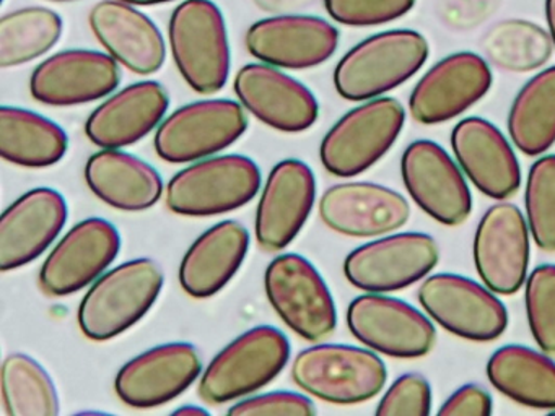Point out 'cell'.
<instances>
[{"mask_svg":"<svg viewBox=\"0 0 555 416\" xmlns=\"http://www.w3.org/2000/svg\"><path fill=\"white\" fill-rule=\"evenodd\" d=\"M203 370L199 351L191 343H167L128 361L115 380L116 395L134 408H154L177 399Z\"/></svg>","mask_w":555,"mask_h":416,"instance_id":"19","label":"cell"},{"mask_svg":"<svg viewBox=\"0 0 555 416\" xmlns=\"http://www.w3.org/2000/svg\"><path fill=\"white\" fill-rule=\"evenodd\" d=\"M528 221L516 205L500 202L480 218L474 236V265L487 288L515 295L528 278Z\"/></svg>","mask_w":555,"mask_h":416,"instance_id":"14","label":"cell"},{"mask_svg":"<svg viewBox=\"0 0 555 416\" xmlns=\"http://www.w3.org/2000/svg\"><path fill=\"white\" fill-rule=\"evenodd\" d=\"M430 413L431 387L417 373L399 376L376 406L378 416H428Z\"/></svg>","mask_w":555,"mask_h":416,"instance_id":"38","label":"cell"},{"mask_svg":"<svg viewBox=\"0 0 555 416\" xmlns=\"http://www.w3.org/2000/svg\"><path fill=\"white\" fill-rule=\"evenodd\" d=\"M261 187V171L248 156L203 159L173 176L167 205L184 217H214L248 204Z\"/></svg>","mask_w":555,"mask_h":416,"instance_id":"7","label":"cell"},{"mask_svg":"<svg viewBox=\"0 0 555 416\" xmlns=\"http://www.w3.org/2000/svg\"><path fill=\"white\" fill-rule=\"evenodd\" d=\"M236 96L243 106L266 126L281 132L297 133L310 129L320 106L310 90L274 65L248 64L235 77Z\"/></svg>","mask_w":555,"mask_h":416,"instance_id":"21","label":"cell"},{"mask_svg":"<svg viewBox=\"0 0 555 416\" xmlns=\"http://www.w3.org/2000/svg\"><path fill=\"white\" fill-rule=\"evenodd\" d=\"M86 181L100 200L122 211L147 210L164 192L160 174L149 162L118 148L90 156Z\"/></svg>","mask_w":555,"mask_h":416,"instance_id":"28","label":"cell"},{"mask_svg":"<svg viewBox=\"0 0 555 416\" xmlns=\"http://www.w3.org/2000/svg\"><path fill=\"white\" fill-rule=\"evenodd\" d=\"M248 247V230L238 221L227 220L210 227L181 260V288L196 299L217 295L238 272Z\"/></svg>","mask_w":555,"mask_h":416,"instance_id":"27","label":"cell"},{"mask_svg":"<svg viewBox=\"0 0 555 416\" xmlns=\"http://www.w3.org/2000/svg\"><path fill=\"white\" fill-rule=\"evenodd\" d=\"M118 61L109 54L70 49L41 62L30 78V93L47 106H77L102 100L118 88Z\"/></svg>","mask_w":555,"mask_h":416,"instance_id":"18","label":"cell"},{"mask_svg":"<svg viewBox=\"0 0 555 416\" xmlns=\"http://www.w3.org/2000/svg\"><path fill=\"white\" fill-rule=\"evenodd\" d=\"M502 0H440V15L451 28L470 29L489 18Z\"/></svg>","mask_w":555,"mask_h":416,"instance_id":"40","label":"cell"},{"mask_svg":"<svg viewBox=\"0 0 555 416\" xmlns=\"http://www.w3.org/2000/svg\"><path fill=\"white\" fill-rule=\"evenodd\" d=\"M486 61L500 70L528 74L551 61V32L528 20H503L483 32L480 41Z\"/></svg>","mask_w":555,"mask_h":416,"instance_id":"32","label":"cell"},{"mask_svg":"<svg viewBox=\"0 0 555 416\" xmlns=\"http://www.w3.org/2000/svg\"><path fill=\"white\" fill-rule=\"evenodd\" d=\"M67 221V204L60 192L34 188L5 208L0 220V270L34 262L56 239Z\"/></svg>","mask_w":555,"mask_h":416,"instance_id":"24","label":"cell"},{"mask_svg":"<svg viewBox=\"0 0 555 416\" xmlns=\"http://www.w3.org/2000/svg\"><path fill=\"white\" fill-rule=\"evenodd\" d=\"M2 405L9 416L60 415V396L50 374L24 353L9 354L0 370Z\"/></svg>","mask_w":555,"mask_h":416,"instance_id":"34","label":"cell"},{"mask_svg":"<svg viewBox=\"0 0 555 416\" xmlns=\"http://www.w3.org/2000/svg\"><path fill=\"white\" fill-rule=\"evenodd\" d=\"M451 148L464 174L486 197L505 200L519 191L518 158L499 127L489 120H460L451 132Z\"/></svg>","mask_w":555,"mask_h":416,"instance_id":"23","label":"cell"},{"mask_svg":"<svg viewBox=\"0 0 555 416\" xmlns=\"http://www.w3.org/2000/svg\"><path fill=\"white\" fill-rule=\"evenodd\" d=\"M54 2H73V0H54Z\"/></svg>","mask_w":555,"mask_h":416,"instance_id":"46","label":"cell"},{"mask_svg":"<svg viewBox=\"0 0 555 416\" xmlns=\"http://www.w3.org/2000/svg\"><path fill=\"white\" fill-rule=\"evenodd\" d=\"M508 133L519 152L541 156L555 143V65L539 72L513 100Z\"/></svg>","mask_w":555,"mask_h":416,"instance_id":"31","label":"cell"},{"mask_svg":"<svg viewBox=\"0 0 555 416\" xmlns=\"http://www.w3.org/2000/svg\"><path fill=\"white\" fill-rule=\"evenodd\" d=\"M168 106L167 90L157 81L129 84L90 114L87 136L102 148L134 145L160 123Z\"/></svg>","mask_w":555,"mask_h":416,"instance_id":"26","label":"cell"},{"mask_svg":"<svg viewBox=\"0 0 555 416\" xmlns=\"http://www.w3.org/2000/svg\"><path fill=\"white\" fill-rule=\"evenodd\" d=\"M248 117L232 100H204L170 114L158 127L155 150L164 161L190 162L222 152L245 133Z\"/></svg>","mask_w":555,"mask_h":416,"instance_id":"12","label":"cell"},{"mask_svg":"<svg viewBox=\"0 0 555 416\" xmlns=\"http://www.w3.org/2000/svg\"><path fill=\"white\" fill-rule=\"evenodd\" d=\"M440 260L427 233H398L353 249L344 260L347 282L365 292H391L424 280Z\"/></svg>","mask_w":555,"mask_h":416,"instance_id":"10","label":"cell"},{"mask_svg":"<svg viewBox=\"0 0 555 416\" xmlns=\"http://www.w3.org/2000/svg\"><path fill=\"white\" fill-rule=\"evenodd\" d=\"M417 299L435 324L464 340L493 341L508 327V312L496 292L467 276H427L418 286Z\"/></svg>","mask_w":555,"mask_h":416,"instance_id":"8","label":"cell"},{"mask_svg":"<svg viewBox=\"0 0 555 416\" xmlns=\"http://www.w3.org/2000/svg\"><path fill=\"white\" fill-rule=\"evenodd\" d=\"M487 377L503 395L522 406L555 410V361L525 344H505L487 361Z\"/></svg>","mask_w":555,"mask_h":416,"instance_id":"29","label":"cell"},{"mask_svg":"<svg viewBox=\"0 0 555 416\" xmlns=\"http://www.w3.org/2000/svg\"><path fill=\"white\" fill-rule=\"evenodd\" d=\"M164 272L152 259L121 263L100 276L79 306V327L90 340L118 337L138 324L157 301Z\"/></svg>","mask_w":555,"mask_h":416,"instance_id":"2","label":"cell"},{"mask_svg":"<svg viewBox=\"0 0 555 416\" xmlns=\"http://www.w3.org/2000/svg\"><path fill=\"white\" fill-rule=\"evenodd\" d=\"M262 12L279 13V15H288L307 9L314 0H253Z\"/></svg>","mask_w":555,"mask_h":416,"instance_id":"42","label":"cell"},{"mask_svg":"<svg viewBox=\"0 0 555 416\" xmlns=\"http://www.w3.org/2000/svg\"><path fill=\"white\" fill-rule=\"evenodd\" d=\"M526 221L535 246L555 252V155L532 162L525 191Z\"/></svg>","mask_w":555,"mask_h":416,"instance_id":"35","label":"cell"},{"mask_svg":"<svg viewBox=\"0 0 555 416\" xmlns=\"http://www.w3.org/2000/svg\"><path fill=\"white\" fill-rule=\"evenodd\" d=\"M427 58L428 42L421 32H378L340 58L334 70V87L347 101L375 100L414 77Z\"/></svg>","mask_w":555,"mask_h":416,"instance_id":"1","label":"cell"},{"mask_svg":"<svg viewBox=\"0 0 555 416\" xmlns=\"http://www.w3.org/2000/svg\"><path fill=\"white\" fill-rule=\"evenodd\" d=\"M173 415L207 416V415H209V412H207V410L201 408V406L186 405V406H181V408L175 410Z\"/></svg>","mask_w":555,"mask_h":416,"instance_id":"44","label":"cell"},{"mask_svg":"<svg viewBox=\"0 0 555 416\" xmlns=\"http://www.w3.org/2000/svg\"><path fill=\"white\" fill-rule=\"evenodd\" d=\"M121 2L131 3V5L147 6L160 5V3L173 2V0H121Z\"/></svg>","mask_w":555,"mask_h":416,"instance_id":"45","label":"cell"},{"mask_svg":"<svg viewBox=\"0 0 555 416\" xmlns=\"http://www.w3.org/2000/svg\"><path fill=\"white\" fill-rule=\"evenodd\" d=\"M93 35L119 64L138 75L160 70L167 55L157 25L131 3L103 0L89 16Z\"/></svg>","mask_w":555,"mask_h":416,"instance_id":"25","label":"cell"},{"mask_svg":"<svg viewBox=\"0 0 555 416\" xmlns=\"http://www.w3.org/2000/svg\"><path fill=\"white\" fill-rule=\"evenodd\" d=\"M414 5L415 0H324L334 22L353 28L395 22L411 12Z\"/></svg>","mask_w":555,"mask_h":416,"instance_id":"37","label":"cell"},{"mask_svg":"<svg viewBox=\"0 0 555 416\" xmlns=\"http://www.w3.org/2000/svg\"><path fill=\"white\" fill-rule=\"evenodd\" d=\"M292 377L324 402L356 405L382 392L388 370L382 358L365 348L324 343L297 354Z\"/></svg>","mask_w":555,"mask_h":416,"instance_id":"6","label":"cell"},{"mask_svg":"<svg viewBox=\"0 0 555 416\" xmlns=\"http://www.w3.org/2000/svg\"><path fill=\"white\" fill-rule=\"evenodd\" d=\"M492 87L489 62L476 52H454L418 80L409 98L412 119L425 126L447 122L466 113Z\"/></svg>","mask_w":555,"mask_h":416,"instance_id":"15","label":"cell"},{"mask_svg":"<svg viewBox=\"0 0 555 416\" xmlns=\"http://www.w3.org/2000/svg\"><path fill=\"white\" fill-rule=\"evenodd\" d=\"M347 325L360 343L399 360L427 356L437 341L431 318L383 292L357 296L347 309Z\"/></svg>","mask_w":555,"mask_h":416,"instance_id":"11","label":"cell"},{"mask_svg":"<svg viewBox=\"0 0 555 416\" xmlns=\"http://www.w3.org/2000/svg\"><path fill=\"white\" fill-rule=\"evenodd\" d=\"M401 176L412 200L444 226H460L473 211L463 169L431 140H415L402 153Z\"/></svg>","mask_w":555,"mask_h":416,"instance_id":"13","label":"cell"},{"mask_svg":"<svg viewBox=\"0 0 555 416\" xmlns=\"http://www.w3.org/2000/svg\"><path fill=\"white\" fill-rule=\"evenodd\" d=\"M317 181L300 159H284L269 172L256 211V239L266 250H282L310 217Z\"/></svg>","mask_w":555,"mask_h":416,"instance_id":"22","label":"cell"},{"mask_svg":"<svg viewBox=\"0 0 555 416\" xmlns=\"http://www.w3.org/2000/svg\"><path fill=\"white\" fill-rule=\"evenodd\" d=\"M317 413L308 396L295 392H269L242 400L229 410L232 416L282 415L310 416Z\"/></svg>","mask_w":555,"mask_h":416,"instance_id":"39","label":"cell"},{"mask_svg":"<svg viewBox=\"0 0 555 416\" xmlns=\"http://www.w3.org/2000/svg\"><path fill=\"white\" fill-rule=\"evenodd\" d=\"M66 132L53 120L22 107H0V155L24 168H48L67 153Z\"/></svg>","mask_w":555,"mask_h":416,"instance_id":"30","label":"cell"},{"mask_svg":"<svg viewBox=\"0 0 555 416\" xmlns=\"http://www.w3.org/2000/svg\"><path fill=\"white\" fill-rule=\"evenodd\" d=\"M490 393L477 384H466L444 400L438 415L441 416H487L492 413Z\"/></svg>","mask_w":555,"mask_h":416,"instance_id":"41","label":"cell"},{"mask_svg":"<svg viewBox=\"0 0 555 416\" xmlns=\"http://www.w3.org/2000/svg\"><path fill=\"white\" fill-rule=\"evenodd\" d=\"M529 330L544 353L555 356V265L535 266L525 283Z\"/></svg>","mask_w":555,"mask_h":416,"instance_id":"36","label":"cell"},{"mask_svg":"<svg viewBox=\"0 0 555 416\" xmlns=\"http://www.w3.org/2000/svg\"><path fill=\"white\" fill-rule=\"evenodd\" d=\"M121 249L115 224L103 218H87L73 227L51 250L40 272L41 289L48 296H67L96 282Z\"/></svg>","mask_w":555,"mask_h":416,"instance_id":"16","label":"cell"},{"mask_svg":"<svg viewBox=\"0 0 555 416\" xmlns=\"http://www.w3.org/2000/svg\"><path fill=\"white\" fill-rule=\"evenodd\" d=\"M320 217L327 227L350 237L395 233L411 218L404 195L375 182H343L324 192Z\"/></svg>","mask_w":555,"mask_h":416,"instance_id":"20","label":"cell"},{"mask_svg":"<svg viewBox=\"0 0 555 416\" xmlns=\"http://www.w3.org/2000/svg\"><path fill=\"white\" fill-rule=\"evenodd\" d=\"M264 286L279 317L305 340L320 341L336 330L333 296L323 276L305 257H275L266 269Z\"/></svg>","mask_w":555,"mask_h":416,"instance_id":"9","label":"cell"},{"mask_svg":"<svg viewBox=\"0 0 555 416\" xmlns=\"http://www.w3.org/2000/svg\"><path fill=\"white\" fill-rule=\"evenodd\" d=\"M171 54L194 91L212 94L225 87L230 46L225 20L212 0H184L168 23Z\"/></svg>","mask_w":555,"mask_h":416,"instance_id":"3","label":"cell"},{"mask_svg":"<svg viewBox=\"0 0 555 416\" xmlns=\"http://www.w3.org/2000/svg\"><path fill=\"white\" fill-rule=\"evenodd\" d=\"M337 46L339 31L320 16H271L259 20L246 32V48L253 57L292 70L318 67L330 61Z\"/></svg>","mask_w":555,"mask_h":416,"instance_id":"17","label":"cell"},{"mask_svg":"<svg viewBox=\"0 0 555 416\" xmlns=\"http://www.w3.org/2000/svg\"><path fill=\"white\" fill-rule=\"evenodd\" d=\"M63 35V20L44 6H27L0 18V65L18 67L47 54Z\"/></svg>","mask_w":555,"mask_h":416,"instance_id":"33","label":"cell"},{"mask_svg":"<svg viewBox=\"0 0 555 416\" xmlns=\"http://www.w3.org/2000/svg\"><path fill=\"white\" fill-rule=\"evenodd\" d=\"M404 106L396 98H375L344 114L320 146L327 172L353 178L379 161L401 135Z\"/></svg>","mask_w":555,"mask_h":416,"instance_id":"4","label":"cell"},{"mask_svg":"<svg viewBox=\"0 0 555 416\" xmlns=\"http://www.w3.org/2000/svg\"><path fill=\"white\" fill-rule=\"evenodd\" d=\"M545 18H547L548 32L555 48V0H545Z\"/></svg>","mask_w":555,"mask_h":416,"instance_id":"43","label":"cell"},{"mask_svg":"<svg viewBox=\"0 0 555 416\" xmlns=\"http://www.w3.org/2000/svg\"><path fill=\"white\" fill-rule=\"evenodd\" d=\"M291 358V343L284 332L259 325L227 344L201 377L204 402L220 405L268 386Z\"/></svg>","mask_w":555,"mask_h":416,"instance_id":"5","label":"cell"}]
</instances>
